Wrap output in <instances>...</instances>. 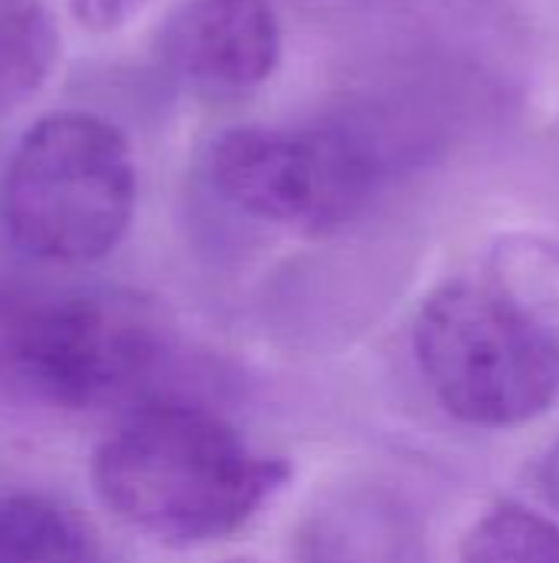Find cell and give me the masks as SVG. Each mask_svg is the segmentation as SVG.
I'll use <instances>...</instances> for the list:
<instances>
[{
  "label": "cell",
  "mask_w": 559,
  "mask_h": 563,
  "mask_svg": "<svg viewBox=\"0 0 559 563\" xmlns=\"http://www.w3.org/2000/svg\"><path fill=\"white\" fill-rule=\"evenodd\" d=\"M290 478L217 412L185 399L132 409L92 452V488L128 528L168 548L237 534Z\"/></svg>",
  "instance_id": "6da1fadb"
},
{
  "label": "cell",
  "mask_w": 559,
  "mask_h": 563,
  "mask_svg": "<svg viewBox=\"0 0 559 563\" xmlns=\"http://www.w3.org/2000/svg\"><path fill=\"white\" fill-rule=\"evenodd\" d=\"M415 152L372 112L306 125H231L208 142L204 181L247 221L333 234L353 224Z\"/></svg>",
  "instance_id": "7a4b0ae2"
},
{
  "label": "cell",
  "mask_w": 559,
  "mask_h": 563,
  "mask_svg": "<svg viewBox=\"0 0 559 563\" xmlns=\"http://www.w3.org/2000/svg\"><path fill=\"white\" fill-rule=\"evenodd\" d=\"M138 168L128 135L105 115L63 109L16 142L0 191L10 241L46 264H96L132 228Z\"/></svg>",
  "instance_id": "3957f363"
},
{
  "label": "cell",
  "mask_w": 559,
  "mask_h": 563,
  "mask_svg": "<svg viewBox=\"0 0 559 563\" xmlns=\"http://www.w3.org/2000/svg\"><path fill=\"white\" fill-rule=\"evenodd\" d=\"M418 373L438 406L474 429H517L559 396V363L484 274L435 287L412 323Z\"/></svg>",
  "instance_id": "277c9868"
},
{
  "label": "cell",
  "mask_w": 559,
  "mask_h": 563,
  "mask_svg": "<svg viewBox=\"0 0 559 563\" xmlns=\"http://www.w3.org/2000/svg\"><path fill=\"white\" fill-rule=\"evenodd\" d=\"M165 356L155 307L122 290H69L16 303L0 320V363L56 409H96L142 389Z\"/></svg>",
  "instance_id": "5b68a950"
},
{
  "label": "cell",
  "mask_w": 559,
  "mask_h": 563,
  "mask_svg": "<svg viewBox=\"0 0 559 563\" xmlns=\"http://www.w3.org/2000/svg\"><path fill=\"white\" fill-rule=\"evenodd\" d=\"M158 56L188 89L241 99L277 73L283 26L270 0H185L158 33Z\"/></svg>",
  "instance_id": "8992f818"
},
{
  "label": "cell",
  "mask_w": 559,
  "mask_h": 563,
  "mask_svg": "<svg viewBox=\"0 0 559 563\" xmlns=\"http://www.w3.org/2000/svg\"><path fill=\"white\" fill-rule=\"evenodd\" d=\"M293 551L297 563H435L422 515L376 482L323 492L303 511Z\"/></svg>",
  "instance_id": "52a82bcc"
},
{
  "label": "cell",
  "mask_w": 559,
  "mask_h": 563,
  "mask_svg": "<svg viewBox=\"0 0 559 563\" xmlns=\"http://www.w3.org/2000/svg\"><path fill=\"white\" fill-rule=\"evenodd\" d=\"M0 563H112L96 528L43 492H0Z\"/></svg>",
  "instance_id": "ba28073f"
},
{
  "label": "cell",
  "mask_w": 559,
  "mask_h": 563,
  "mask_svg": "<svg viewBox=\"0 0 559 563\" xmlns=\"http://www.w3.org/2000/svg\"><path fill=\"white\" fill-rule=\"evenodd\" d=\"M481 274L559 363V241L530 231L501 234Z\"/></svg>",
  "instance_id": "9c48e42d"
},
{
  "label": "cell",
  "mask_w": 559,
  "mask_h": 563,
  "mask_svg": "<svg viewBox=\"0 0 559 563\" xmlns=\"http://www.w3.org/2000/svg\"><path fill=\"white\" fill-rule=\"evenodd\" d=\"M59 63V26L46 0H0V115L26 106Z\"/></svg>",
  "instance_id": "30bf717a"
},
{
  "label": "cell",
  "mask_w": 559,
  "mask_h": 563,
  "mask_svg": "<svg viewBox=\"0 0 559 563\" xmlns=\"http://www.w3.org/2000/svg\"><path fill=\"white\" fill-rule=\"evenodd\" d=\"M461 563H559V525L554 518L501 501L465 531Z\"/></svg>",
  "instance_id": "8fae6325"
},
{
  "label": "cell",
  "mask_w": 559,
  "mask_h": 563,
  "mask_svg": "<svg viewBox=\"0 0 559 563\" xmlns=\"http://www.w3.org/2000/svg\"><path fill=\"white\" fill-rule=\"evenodd\" d=\"M148 3L152 0H72V16L92 33H109L138 16Z\"/></svg>",
  "instance_id": "7c38bea8"
},
{
  "label": "cell",
  "mask_w": 559,
  "mask_h": 563,
  "mask_svg": "<svg viewBox=\"0 0 559 563\" xmlns=\"http://www.w3.org/2000/svg\"><path fill=\"white\" fill-rule=\"evenodd\" d=\"M534 482H537L540 495L547 498V505L559 511V439L540 455V462L534 468Z\"/></svg>",
  "instance_id": "4fadbf2b"
},
{
  "label": "cell",
  "mask_w": 559,
  "mask_h": 563,
  "mask_svg": "<svg viewBox=\"0 0 559 563\" xmlns=\"http://www.w3.org/2000/svg\"><path fill=\"white\" fill-rule=\"evenodd\" d=\"M227 563H260V561H250V558H237V561H227Z\"/></svg>",
  "instance_id": "5bb4252c"
}]
</instances>
